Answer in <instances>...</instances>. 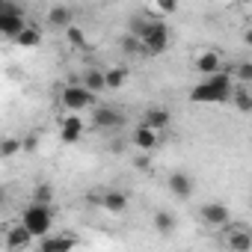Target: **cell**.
<instances>
[{"label": "cell", "mask_w": 252, "mask_h": 252, "mask_svg": "<svg viewBox=\"0 0 252 252\" xmlns=\"http://www.w3.org/2000/svg\"><path fill=\"white\" fill-rule=\"evenodd\" d=\"M36 149H39V137H36V134L24 137V152H36Z\"/></svg>", "instance_id": "29"}, {"label": "cell", "mask_w": 252, "mask_h": 252, "mask_svg": "<svg viewBox=\"0 0 252 252\" xmlns=\"http://www.w3.org/2000/svg\"><path fill=\"white\" fill-rule=\"evenodd\" d=\"M39 42H42V30H39L36 24H27V27H24V33L15 39V45H18V48H39Z\"/></svg>", "instance_id": "20"}, {"label": "cell", "mask_w": 252, "mask_h": 252, "mask_svg": "<svg viewBox=\"0 0 252 252\" xmlns=\"http://www.w3.org/2000/svg\"><path fill=\"white\" fill-rule=\"evenodd\" d=\"M169 122H172V116H169V110H163V107H152V110H146L143 113V122L140 125H146V128H152V131H166L169 128Z\"/></svg>", "instance_id": "13"}, {"label": "cell", "mask_w": 252, "mask_h": 252, "mask_svg": "<svg viewBox=\"0 0 252 252\" xmlns=\"http://www.w3.org/2000/svg\"><path fill=\"white\" fill-rule=\"evenodd\" d=\"M33 202H36V205H51V202H54V187H51V184H36Z\"/></svg>", "instance_id": "24"}, {"label": "cell", "mask_w": 252, "mask_h": 252, "mask_svg": "<svg viewBox=\"0 0 252 252\" xmlns=\"http://www.w3.org/2000/svg\"><path fill=\"white\" fill-rule=\"evenodd\" d=\"M18 152H24V140L6 137V140H3V149H0V155H3V158H12V155H18Z\"/></svg>", "instance_id": "25"}, {"label": "cell", "mask_w": 252, "mask_h": 252, "mask_svg": "<svg viewBox=\"0 0 252 252\" xmlns=\"http://www.w3.org/2000/svg\"><path fill=\"white\" fill-rule=\"evenodd\" d=\"M30 21L24 18V9L18 6V3H9V0H3L0 3V36L3 39H18L21 33H24V27H27Z\"/></svg>", "instance_id": "3"}, {"label": "cell", "mask_w": 252, "mask_h": 252, "mask_svg": "<svg viewBox=\"0 0 252 252\" xmlns=\"http://www.w3.org/2000/svg\"><path fill=\"white\" fill-rule=\"evenodd\" d=\"M83 86H86L92 95L104 92V89H107V74H104V68H86V74H83Z\"/></svg>", "instance_id": "18"}, {"label": "cell", "mask_w": 252, "mask_h": 252, "mask_svg": "<svg viewBox=\"0 0 252 252\" xmlns=\"http://www.w3.org/2000/svg\"><path fill=\"white\" fill-rule=\"evenodd\" d=\"M134 163H137V169H149V158H137Z\"/></svg>", "instance_id": "30"}, {"label": "cell", "mask_w": 252, "mask_h": 252, "mask_svg": "<svg viewBox=\"0 0 252 252\" xmlns=\"http://www.w3.org/2000/svg\"><path fill=\"white\" fill-rule=\"evenodd\" d=\"M155 228H158V234L172 237V234H175V228H178L175 214H169V211H158V214H155Z\"/></svg>", "instance_id": "19"}, {"label": "cell", "mask_w": 252, "mask_h": 252, "mask_svg": "<svg viewBox=\"0 0 252 252\" xmlns=\"http://www.w3.org/2000/svg\"><path fill=\"white\" fill-rule=\"evenodd\" d=\"M74 24V12L68 6H51L48 9V27L51 30H68Z\"/></svg>", "instance_id": "16"}, {"label": "cell", "mask_w": 252, "mask_h": 252, "mask_svg": "<svg viewBox=\"0 0 252 252\" xmlns=\"http://www.w3.org/2000/svg\"><path fill=\"white\" fill-rule=\"evenodd\" d=\"M234 89L237 86H234L231 71H220V74L205 77L202 83H196L190 89V101H196V104H225V101L234 98Z\"/></svg>", "instance_id": "1"}, {"label": "cell", "mask_w": 252, "mask_h": 252, "mask_svg": "<svg viewBox=\"0 0 252 252\" xmlns=\"http://www.w3.org/2000/svg\"><path fill=\"white\" fill-rule=\"evenodd\" d=\"M21 222H24V228L33 234V237H48L51 234V228H54V211H51V205H36V202H30L27 208H24V214H21Z\"/></svg>", "instance_id": "2"}, {"label": "cell", "mask_w": 252, "mask_h": 252, "mask_svg": "<svg viewBox=\"0 0 252 252\" xmlns=\"http://www.w3.org/2000/svg\"><path fill=\"white\" fill-rule=\"evenodd\" d=\"M243 42L252 48V27H246V30H243Z\"/></svg>", "instance_id": "31"}, {"label": "cell", "mask_w": 252, "mask_h": 252, "mask_svg": "<svg viewBox=\"0 0 252 252\" xmlns=\"http://www.w3.org/2000/svg\"><path fill=\"white\" fill-rule=\"evenodd\" d=\"M65 39L74 45V48H86V39H83V30L77 27V24H71L68 30H65Z\"/></svg>", "instance_id": "27"}, {"label": "cell", "mask_w": 252, "mask_h": 252, "mask_svg": "<svg viewBox=\"0 0 252 252\" xmlns=\"http://www.w3.org/2000/svg\"><path fill=\"white\" fill-rule=\"evenodd\" d=\"M231 77H234L240 86H249V83H252V60H243V63H237V65L231 68Z\"/></svg>", "instance_id": "23"}, {"label": "cell", "mask_w": 252, "mask_h": 252, "mask_svg": "<svg viewBox=\"0 0 252 252\" xmlns=\"http://www.w3.org/2000/svg\"><path fill=\"white\" fill-rule=\"evenodd\" d=\"M158 143H160V134H158V131L146 128V125H137V131H134V146H137L140 152H152V149H158Z\"/></svg>", "instance_id": "17"}, {"label": "cell", "mask_w": 252, "mask_h": 252, "mask_svg": "<svg viewBox=\"0 0 252 252\" xmlns=\"http://www.w3.org/2000/svg\"><path fill=\"white\" fill-rule=\"evenodd\" d=\"M196 71H199L202 77H214V74H220V71H222V60H220V54H217V51H202V54L196 57Z\"/></svg>", "instance_id": "12"}, {"label": "cell", "mask_w": 252, "mask_h": 252, "mask_svg": "<svg viewBox=\"0 0 252 252\" xmlns=\"http://www.w3.org/2000/svg\"><path fill=\"white\" fill-rule=\"evenodd\" d=\"M140 42H143L146 54H152V57L163 54L169 48V27H166V21H149V27L140 36Z\"/></svg>", "instance_id": "5"}, {"label": "cell", "mask_w": 252, "mask_h": 252, "mask_svg": "<svg viewBox=\"0 0 252 252\" xmlns=\"http://www.w3.org/2000/svg\"><path fill=\"white\" fill-rule=\"evenodd\" d=\"M175 9H178V3H172V0H160V3L152 6V12H158V15H172Z\"/></svg>", "instance_id": "28"}, {"label": "cell", "mask_w": 252, "mask_h": 252, "mask_svg": "<svg viewBox=\"0 0 252 252\" xmlns=\"http://www.w3.org/2000/svg\"><path fill=\"white\" fill-rule=\"evenodd\" d=\"M77 237L74 234H48L39 240V252H74Z\"/></svg>", "instance_id": "10"}, {"label": "cell", "mask_w": 252, "mask_h": 252, "mask_svg": "<svg viewBox=\"0 0 252 252\" xmlns=\"http://www.w3.org/2000/svg\"><path fill=\"white\" fill-rule=\"evenodd\" d=\"M166 187H169V193H172V196H178V199H187V196L193 193L196 181H193L187 172H172V175H169V181H166Z\"/></svg>", "instance_id": "15"}, {"label": "cell", "mask_w": 252, "mask_h": 252, "mask_svg": "<svg viewBox=\"0 0 252 252\" xmlns=\"http://www.w3.org/2000/svg\"><path fill=\"white\" fill-rule=\"evenodd\" d=\"M92 101H95V95H92L83 83H68V86L60 92V104L65 107V113H68V116H77V113L89 110V107H92Z\"/></svg>", "instance_id": "4"}, {"label": "cell", "mask_w": 252, "mask_h": 252, "mask_svg": "<svg viewBox=\"0 0 252 252\" xmlns=\"http://www.w3.org/2000/svg\"><path fill=\"white\" fill-rule=\"evenodd\" d=\"M199 220H202L205 225H211V228H225V225L231 222V211H228V205H222V202H205V205L199 208Z\"/></svg>", "instance_id": "7"}, {"label": "cell", "mask_w": 252, "mask_h": 252, "mask_svg": "<svg viewBox=\"0 0 252 252\" xmlns=\"http://www.w3.org/2000/svg\"><path fill=\"white\" fill-rule=\"evenodd\" d=\"M98 205L107 211V214H125L128 211V196H125L122 190H104L101 196H98Z\"/></svg>", "instance_id": "11"}, {"label": "cell", "mask_w": 252, "mask_h": 252, "mask_svg": "<svg viewBox=\"0 0 252 252\" xmlns=\"http://www.w3.org/2000/svg\"><path fill=\"white\" fill-rule=\"evenodd\" d=\"M104 74H107V89H122L128 83V68H122V65L104 68Z\"/></svg>", "instance_id": "21"}, {"label": "cell", "mask_w": 252, "mask_h": 252, "mask_svg": "<svg viewBox=\"0 0 252 252\" xmlns=\"http://www.w3.org/2000/svg\"><path fill=\"white\" fill-rule=\"evenodd\" d=\"M249 205H252V196H249Z\"/></svg>", "instance_id": "32"}, {"label": "cell", "mask_w": 252, "mask_h": 252, "mask_svg": "<svg viewBox=\"0 0 252 252\" xmlns=\"http://www.w3.org/2000/svg\"><path fill=\"white\" fill-rule=\"evenodd\" d=\"M92 125L101 131H116L125 125V113L116 110V107H95L92 110Z\"/></svg>", "instance_id": "8"}, {"label": "cell", "mask_w": 252, "mask_h": 252, "mask_svg": "<svg viewBox=\"0 0 252 252\" xmlns=\"http://www.w3.org/2000/svg\"><path fill=\"white\" fill-rule=\"evenodd\" d=\"M80 137H83V119L80 116H65L63 125H60V140L71 146V143H80Z\"/></svg>", "instance_id": "14"}, {"label": "cell", "mask_w": 252, "mask_h": 252, "mask_svg": "<svg viewBox=\"0 0 252 252\" xmlns=\"http://www.w3.org/2000/svg\"><path fill=\"white\" fill-rule=\"evenodd\" d=\"M231 104L237 107V113H252V92H249L246 86H237V89H234Z\"/></svg>", "instance_id": "22"}, {"label": "cell", "mask_w": 252, "mask_h": 252, "mask_svg": "<svg viewBox=\"0 0 252 252\" xmlns=\"http://www.w3.org/2000/svg\"><path fill=\"white\" fill-rule=\"evenodd\" d=\"M222 246L228 252H252V228L243 222H228L222 228Z\"/></svg>", "instance_id": "6"}, {"label": "cell", "mask_w": 252, "mask_h": 252, "mask_svg": "<svg viewBox=\"0 0 252 252\" xmlns=\"http://www.w3.org/2000/svg\"><path fill=\"white\" fill-rule=\"evenodd\" d=\"M119 45H122V51H125V54H137V51H143V42H140L137 36H131V33H128V36H122V39H119Z\"/></svg>", "instance_id": "26"}, {"label": "cell", "mask_w": 252, "mask_h": 252, "mask_svg": "<svg viewBox=\"0 0 252 252\" xmlns=\"http://www.w3.org/2000/svg\"><path fill=\"white\" fill-rule=\"evenodd\" d=\"M3 243H6V249H9V252H24V249L33 243V234H30V231L24 228V222L18 220L15 225H9V228H6Z\"/></svg>", "instance_id": "9"}]
</instances>
